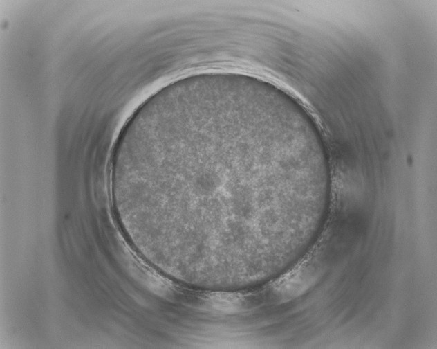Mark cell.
Masks as SVG:
<instances>
[{"label": "cell", "instance_id": "1", "mask_svg": "<svg viewBox=\"0 0 437 349\" xmlns=\"http://www.w3.org/2000/svg\"><path fill=\"white\" fill-rule=\"evenodd\" d=\"M285 136L239 107L171 111L127 131L111 179L158 247L193 257L239 253L257 240L264 200L290 202L313 177Z\"/></svg>", "mask_w": 437, "mask_h": 349}]
</instances>
